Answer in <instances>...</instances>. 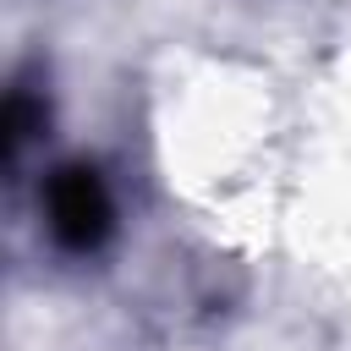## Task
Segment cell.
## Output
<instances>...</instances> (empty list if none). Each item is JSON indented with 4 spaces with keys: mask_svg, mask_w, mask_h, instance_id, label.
Wrapping results in <instances>:
<instances>
[{
    "mask_svg": "<svg viewBox=\"0 0 351 351\" xmlns=\"http://www.w3.org/2000/svg\"><path fill=\"white\" fill-rule=\"evenodd\" d=\"M44 214H49V230L66 252H93L115 225L110 186L93 165H60L44 186Z\"/></svg>",
    "mask_w": 351,
    "mask_h": 351,
    "instance_id": "obj_1",
    "label": "cell"
},
{
    "mask_svg": "<svg viewBox=\"0 0 351 351\" xmlns=\"http://www.w3.org/2000/svg\"><path fill=\"white\" fill-rule=\"evenodd\" d=\"M38 126H44V104L33 99V88H27V82H16V88H11V99H5V154H16Z\"/></svg>",
    "mask_w": 351,
    "mask_h": 351,
    "instance_id": "obj_2",
    "label": "cell"
}]
</instances>
